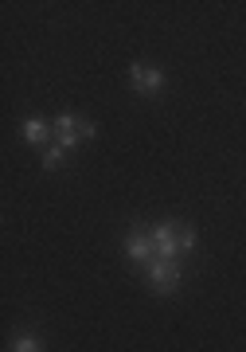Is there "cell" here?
<instances>
[{
    "label": "cell",
    "mask_w": 246,
    "mask_h": 352,
    "mask_svg": "<svg viewBox=\"0 0 246 352\" xmlns=\"http://www.w3.org/2000/svg\"><path fill=\"white\" fill-rule=\"evenodd\" d=\"M153 243H157V258H180L184 251L196 247V227L164 219V223L153 227Z\"/></svg>",
    "instance_id": "1"
},
{
    "label": "cell",
    "mask_w": 246,
    "mask_h": 352,
    "mask_svg": "<svg viewBox=\"0 0 246 352\" xmlns=\"http://www.w3.org/2000/svg\"><path fill=\"white\" fill-rule=\"evenodd\" d=\"M98 133V126L90 122V118H78V113H59L55 118V141H59L63 149H74V145H82Z\"/></svg>",
    "instance_id": "2"
},
{
    "label": "cell",
    "mask_w": 246,
    "mask_h": 352,
    "mask_svg": "<svg viewBox=\"0 0 246 352\" xmlns=\"http://www.w3.org/2000/svg\"><path fill=\"white\" fill-rule=\"evenodd\" d=\"M145 278L157 294H172V289L184 282V266H180V258H153V263L145 266Z\"/></svg>",
    "instance_id": "3"
},
{
    "label": "cell",
    "mask_w": 246,
    "mask_h": 352,
    "mask_svg": "<svg viewBox=\"0 0 246 352\" xmlns=\"http://www.w3.org/2000/svg\"><path fill=\"white\" fill-rule=\"evenodd\" d=\"M125 254H129V263L137 266H148L157 258V243H153V231L148 227H133L129 235H125Z\"/></svg>",
    "instance_id": "4"
},
{
    "label": "cell",
    "mask_w": 246,
    "mask_h": 352,
    "mask_svg": "<svg viewBox=\"0 0 246 352\" xmlns=\"http://www.w3.org/2000/svg\"><path fill=\"white\" fill-rule=\"evenodd\" d=\"M129 87L137 90V94H157L160 87H164V71L153 63H133L129 67Z\"/></svg>",
    "instance_id": "5"
},
{
    "label": "cell",
    "mask_w": 246,
    "mask_h": 352,
    "mask_svg": "<svg viewBox=\"0 0 246 352\" xmlns=\"http://www.w3.org/2000/svg\"><path fill=\"white\" fill-rule=\"evenodd\" d=\"M20 133H24L27 145H51V138H55V122H47V118H27L24 126H20Z\"/></svg>",
    "instance_id": "6"
},
{
    "label": "cell",
    "mask_w": 246,
    "mask_h": 352,
    "mask_svg": "<svg viewBox=\"0 0 246 352\" xmlns=\"http://www.w3.org/2000/svg\"><path fill=\"white\" fill-rule=\"evenodd\" d=\"M63 157H67V149H63L59 141H51L47 149H43V168H59Z\"/></svg>",
    "instance_id": "7"
},
{
    "label": "cell",
    "mask_w": 246,
    "mask_h": 352,
    "mask_svg": "<svg viewBox=\"0 0 246 352\" xmlns=\"http://www.w3.org/2000/svg\"><path fill=\"white\" fill-rule=\"evenodd\" d=\"M12 352H43V344H39L36 337H16Z\"/></svg>",
    "instance_id": "8"
}]
</instances>
